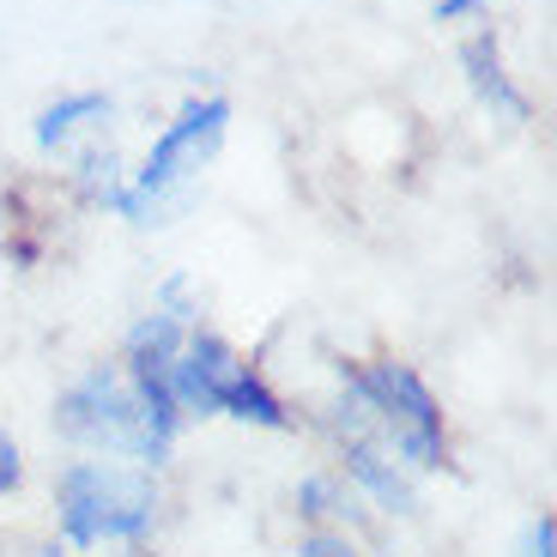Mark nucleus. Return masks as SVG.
<instances>
[{
    "label": "nucleus",
    "instance_id": "obj_12",
    "mask_svg": "<svg viewBox=\"0 0 557 557\" xmlns=\"http://www.w3.org/2000/svg\"><path fill=\"white\" fill-rule=\"evenodd\" d=\"M479 13V0H436V18H467Z\"/></svg>",
    "mask_w": 557,
    "mask_h": 557
},
{
    "label": "nucleus",
    "instance_id": "obj_1",
    "mask_svg": "<svg viewBox=\"0 0 557 557\" xmlns=\"http://www.w3.org/2000/svg\"><path fill=\"white\" fill-rule=\"evenodd\" d=\"M158 497L146 467H122V460H67L55 473V516H61V540L73 552L91 545H139L158 528Z\"/></svg>",
    "mask_w": 557,
    "mask_h": 557
},
{
    "label": "nucleus",
    "instance_id": "obj_9",
    "mask_svg": "<svg viewBox=\"0 0 557 557\" xmlns=\"http://www.w3.org/2000/svg\"><path fill=\"white\" fill-rule=\"evenodd\" d=\"M25 485V455H18V443L7 431H0V497H7V491H18Z\"/></svg>",
    "mask_w": 557,
    "mask_h": 557
},
{
    "label": "nucleus",
    "instance_id": "obj_3",
    "mask_svg": "<svg viewBox=\"0 0 557 557\" xmlns=\"http://www.w3.org/2000/svg\"><path fill=\"white\" fill-rule=\"evenodd\" d=\"M170 400L182 418H243V424H267V431H292V412L267 388L255 363H243L219 334L188 327L176 363H170Z\"/></svg>",
    "mask_w": 557,
    "mask_h": 557
},
{
    "label": "nucleus",
    "instance_id": "obj_7",
    "mask_svg": "<svg viewBox=\"0 0 557 557\" xmlns=\"http://www.w3.org/2000/svg\"><path fill=\"white\" fill-rule=\"evenodd\" d=\"M460 61H467V73H473V91L491 103L497 115H509V122H521L528 115V103H521V91L509 85V73H503V55H497V37H485L479 30L467 49H460Z\"/></svg>",
    "mask_w": 557,
    "mask_h": 557
},
{
    "label": "nucleus",
    "instance_id": "obj_6",
    "mask_svg": "<svg viewBox=\"0 0 557 557\" xmlns=\"http://www.w3.org/2000/svg\"><path fill=\"white\" fill-rule=\"evenodd\" d=\"M346 473H351V485L370 491V497H376L382 509H394V516H412L418 509V491H412V479H406V467L388 455V443H382L363 418L351 424V436H346Z\"/></svg>",
    "mask_w": 557,
    "mask_h": 557
},
{
    "label": "nucleus",
    "instance_id": "obj_5",
    "mask_svg": "<svg viewBox=\"0 0 557 557\" xmlns=\"http://www.w3.org/2000/svg\"><path fill=\"white\" fill-rule=\"evenodd\" d=\"M55 431L67 443H85V448H103V455H122V460H170V443H158L152 418L139 406L134 382L122 376V363H103V370H85L67 394L55 400Z\"/></svg>",
    "mask_w": 557,
    "mask_h": 557
},
{
    "label": "nucleus",
    "instance_id": "obj_4",
    "mask_svg": "<svg viewBox=\"0 0 557 557\" xmlns=\"http://www.w3.org/2000/svg\"><path fill=\"white\" fill-rule=\"evenodd\" d=\"M224 127H231V103L224 98H195L182 103V115L158 134V146L146 152L139 176L127 188H115V207L127 224H158V212L212 164V152L224 146Z\"/></svg>",
    "mask_w": 557,
    "mask_h": 557
},
{
    "label": "nucleus",
    "instance_id": "obj_2",
    "mask_svg": "<svg viewBox=\"0 0 557 557\" xmlns=\"http://www.w3.org/2000/svg\"><path fill=\"white\" fill-rule=\"evenodd\" d=\"M339 382L351 394V412L388 443V455L406 473H431L448 460V431L443 406H436L431 382L418 376L412 363H339Z\"/></svg>",
    "mask_w": 557,
    "mask_h": 557
},
{
    "label": "nucleus",
    "instance_id": "obj_10",
    "mask_svg": "<svg viewBox=\"0 0 557 557\" xmlns=\"http://www.w3.org/2000/svg\"><path fill=\"white\" fill-rule=\"evenodd\" d=\"M297 557H358V545H351L346 533H309V540L297 545Z\"/></svg>",
    "mask_w": 557,
    "mask_h": 557
},
{
    "label": "nucleus",
    "instance_id": "obj_11",
    "mask_svg": "<svg viewBox=\"0 0 557 557\" xmlns=\"http://www.w3.org/2000/svg\"><path fill=\"white\" fill-rule=\"evenodd\" d=\"M528 557H557V521L552 516H540L528 528Z\"/></svg>",
    "mask_w": 557,
    "mask_h": 557
},
{
    "label": "nucleus",
    "instance_id": "obj_8",
    "mask_svg": "<svg viewBox=\"0 0 557 557\" xmlns=\"http://www.w3.org/2000/svg\"><path fill=\"white\" fill-rule=\"evenodd\" d=\"M103 115H110V98H98V91H79V98L49 103V110L37 115V146H61V139H73L79 127L103 122Z\"/></svg>",
    "mask_w": 557,
    "mask_h": 557
}]
</instances>
